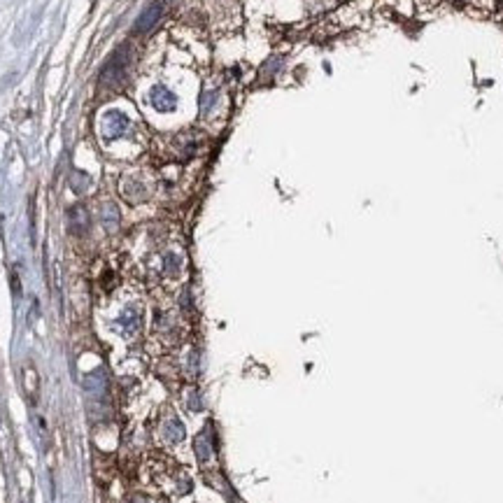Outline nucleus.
I'll return each mask as SVG.
<instances>
[{
    "label": "nucleus",
    "instance_id": "f03ea898",
    "mask_svg": "<svg viewBox=\"0 0 503 503\" xmlns=\"http://www.w3.org/2000/svg\"><path fill=\"white\" fill-rule=\"evenodd\" d=\"M163 12H165V5L161 3V0H156V3H152L149 8L145 10L143 15L138 17V21L133 24V33H136V35H145V33H149V30L154 28L158 21H161Z\"/></svg>",
    "mask_w": 503,
    "mask_h": 503
},
{
    "label": "nucleus",
    "instance_id": "39448f33",
    "mask_svg": "<svg viewBox=\"0 0 503 503\" xmlns=\"http://www.w3.org/2000/svg\"><path fill=\"white\" fill-rule=\"evenodd\" d=\"M161 436H163V441L165 443H170V445H177V443H182L184 441V424L177 419L175 415H170L168 419L163 422L161 426Z\"/></svg>",
    "mask_w": 503,
    "mask_h": 503
},
{
    "label": "nucleus",
    "instance_id": "423d86ee",
    "mask_svg": "<svg viewBox=\"0 0 503 503\" xmlns=\"http://www.w3.org/2000/svg\"><path fill=\"white\" fill-rule=\"evenodd\" d=\"M149 100H152V105H154L156 110H161V112H170L177 105L175 93L168 91V89H163V86H156L154 91H152Z\"/></svg>",
    "mask_w": 503,
    "mask_h": 503
},
{
    "label": "nucleus",
    "instance_id": "20e7f679",
    "mask_svg": "<svg viewBox=\"0 0 503 503\" xmlns=\"http://www.w3.org/2000/svg\"><path fill=\"white\" fill-rule=\"evenodd\" d=\"M89 226H91V219H89L86 208H82V205L70 208V212H68L70 233H73V235H84V233H89Z\"/></svg>",
    "mask_w": 503,
    "mask_h": 503
},
{
    "label": "nucleus",
    "instance_id": "1a4fd4ad",
    "mask_svg": "<svg viewBox=\"0 0 503 503\" xmlns=\"http://www.w3.org/2000/svg\"><path fill=\"white\" fill-rule=\"evenodd\" d=\"M163 268H165V273H168V275H177V273L182 271V259L175 257V254H168V257H165Z\"/></svg>",
    "mask_w": 503,
    "mask_h": 503
},
{
    "label": "nucleus",
    "instance_id": "0eeeda50",
    "mask_svg": "<svg viewBox=\"0 0 503 503\" xmlns=\"http://www.w3.org/2000/svg\"><path fill=\"white\" fill-rule=\"evenodd\" d=\"M117 327L119 331H122L124 336H133L136 331L140 329V313L138 310H124L122 315H119V320H117Z\"/></svg>",
    "mask_w": 503,
    "mask_h": 503
},
{
    "label": "nucleus",
    "instance_id": "f257e3e1",
    "mask_svg": "<svg viewBox=\"0 0 503 503\" xmlns=\"http://www.w3.org/2000/svg\"><path fill=\"white\" fill-rule=\"evenodd\" d=\"M129 47H119L110 59H107L103 75H100V86L119 91L126 82V68H129Z\"/></svg>",
    "mask_w": 503,
    "mask_h": 503
},
{
    "label": "nucleus",
    "instance_id": "7ed1b4c3",
    "mask_svg": "<svg viewBox=\"0 0 503 503\" xmlns=\"http://www.w3.org/2000/svg\"><path fill=\"white\" fill-rule=\"evenodd\" d=\"M126 131H129V119H126L122 112H107L103 117V138L105 140L122 138Z\"/></svg>",
    "mask_w": 503,
    "mask_h": 503
},
{
    "label": "nucleus",
    "instance_id": "6e6552de",
    "mask_svg": "<svg viewBox=\"0 0 503 503\" xmlns=\"http://www.w3.org/2000/svg\"><path fill=\"white\" fill-rule=\"evenodd\" d=\"M196 457H199V461H203V464L212 457V434H210L208 429L196 438Z\"/></svg>",
    "mask_w": 503,
    "mask_h": 503
}]
</instances>
